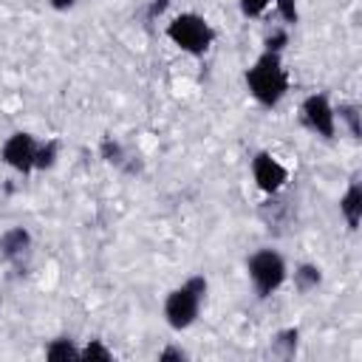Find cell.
<instances>
[{
  "instance_id": "cell-1",
  "label": "cell",
  "mask_w": 362,
  "mask_h": 362,
  "mask_svg": "<svg viewBox=\"0 0 362 362\" xmlns=\"http://www.w3.org/2000/svg\"><path fill=\"white\" fill-rule=\"evenodd\" d=\"M246 85H249L252 96H255L260 105H266V107L277 105V102L283 99V93L288 90V76H286V68H283V62H280V54L263 51L260 59L249 68Z\"/></svg>"
},
{
  "instance_id": "cell-2",
  "label": "cell",
  "mask_w": 362,
  "mask_h": 362,
  "mask_svg": "<svg viewBox=\"0 0 362 362\" xmlns=\"http://www.w3.org/2000/svg\"><path fill=\"white\" fill-rule=\"evenodd\" d=\"M204 291H206V280L201 274H195L181 288H175V291L167 294L164 317H167L170 328L181 331V328H189L195 322L198 308H201V300H204Z\"/></svg>"
},
{
  "instance_id": "cell-3",
  "label": "cell",
  "mask_w": 362,
  "mask_h": 362,
  "mask_svg": "<svg viewBox=\"0 0 362 362\" xmlns=\"http://www.w3.org/2000/svg\"><path fill=\"white\" fill-rule=\"evenodd\" d=\"M167 37L181 48V51H189V54H204L215 34L209 28V23L198 14H178L170 25H167Z\"/></svg>"
},
{
  "instance_id": "cell-4",
  "label": "cell",
  "mask_w": 362,
  "mask_h": 362,
  "mask_svg": "<svg viewBox=\"0 0 362 362\" xmlns=\"http://www.w3.org/2000/svg\"><path fill=\"white\" fill-rule=\"evenodd\" d=\"M249 277L257 288L260 297H269L272 291L280 288V283L286 280V263L277 252L272 249H260L249 257Z\"/></svg>"
},
{
  "instance_id": "cell-5",
  "label": "cell",
  "mask_w": 362,
  "mask_h": 362,
  "mask_svg": "<svg viewBox=\"0 0 362 362\" xmlns=\"http://www.w3.org/2000/svg\"><path fill=\"white\" fill-rule=\"evenodd\" d=\"M334 107L328 105V99L322 96V93H311L305 102H303V119H305V124L314 130V133H320L322 139H334V133H337V127H334Z\"/></svg>"
},
{
  "instance_id": "cell-6",
  "label": "cell",
  "mask_w": 362,
  "mask_h": 362,
  "mask_svg": "<svg viewBox=\"0 0 362 362\" xmlns=\"http://www.w3.org/2000/svg\"><path fill=\"white\" fill-rule=\"evenodd\" d=\"M34 156H37V141L31 133H14L3 144V161L20 173H28L34 167Z\"/></svg>"
},
{
  "instance_id": "cell-7",
  "label": "cell",
  "mask_w": 362,
  "mask_h": 362,
  "mask_svg": "<svg viewBox=\"0 0 362 362\" xmlns=\"http://www.w3.org/2000/svg\"><path fill=\"white\" fill-rule=\"evenodd\" d=\"M252 175H255V181H257V187L263 189V192H277L283 184H286V178H288V173H286V167L274 158V156H269V153H257L255 156V161H252Z\"/></svg>"
},
{
  "instance_id": "cell-8",
  "label": "cell",
  "mask_w": 362,
  "mask_h": 362,
  "mask_svg": "<svg viewBox=\"0 0 362 362\" xmlns=\"http://www.w3.org/2000/svg\"><path fill=\"white\" fill-rule=\"evenodd\" d=\"M0 255L14 269H20V274H23V269L28 263V255H31V235L23 226H14V229L3 232V238H0Z\"/></svg>"
},
{
  "instance_id": "cell-9",
  "label": "cell",
  "mask_w": 362,
  "mask_h": 362,
  "mask_svg": "<svg viewBox=\"0 0 362 362\" xmlns=\"http://www.w3.org/2000/svg\"><path fill=\"white\" fill-rule=\"evenodd\" d=\"M339 209H342V215H345L348 226H351V229H356V226H359V221H362V187H359L356 181H354V184L348 187V192L342 195Z\"/></svg>"
},
{
  "instance_id": "cell-10",
  "label": "cell",
  "mask_w": 362,
  "mask_h": 362,
  "mask_svg": "<svg viewBox=\"0 0 362 362\" xmlns=\"http://www.w3.org/2000/svg\"><path fill=\"white\" fill-rule=\"evenodd\" d=\"M320 280H322V274H320V269L311 266V263H303V266H297V272H294V286H297V291H311V288L320 286Z\"/></svg>"
},
{
  "instance_id": "cell-11",
  "label": "cell",
  "mask_w": 362,
  "mask_h": 362,
  "mask_svg": "<svg viewBox=\"0 0 362 362\" xmlns=\"http://www.w3.org/2000/svg\"><path fill=\"white\" fill-rule=\"evenodd\" d=\"M297 339H300V331H297V328H286V331H280V334L274 337L272 351L280 354V356H286V359H291L294 351H297Z\"/></svg>"
},
{
  "instance_id": "cell-12",
  "label": "cell",
  "mask_w": 362,
  "mask_h": 362,
  "mask_svg": "<svg viewBox=\"0 0 362 362\" xmlns=\"http://www.w3.org/2000/svg\"><path fill=\"white\" fill-rule=\"evenodd\" d=\"M45 356L51 362H62V359H79V348L71 342V339H54L48 348H45Z\"/></svg>"
},
{
  "instance_id": "cell-13",
  "label": "cell",
  "mask_w": 362,
  "mask_h": 362,
  "mask_svg": "<svg viewBox=\"0 0 362 362\" xmlns=\"http://www.w3.org/2000/svg\"><path fill=\"white\" fill-rule=\"evenodd\" d=\"M339 119L348 124L351 136L359 139L362 136V124H359V107L356 105H339Z\"/></svg>"
},
{
  "instance_id": "cell-14",
  "label": "cell",
  "mask_w": 362,
  "mask_h": 362,
  "mask_svg": "<svg viewBox=\"0 0 362 362\" xmlns=\"http://www.w3.org/2000/svg\"><path fill=\"white\" fill-rule=\"evenodd\" d=\"M57 150H59V144H57V141H45L42 147H37V156H34V167H40V170H48V167L57 161Z\"/></svg>"
},
{
  "instance_id": "cell-15",
  "label": "cell",
  "mask_w": 362,
  "mask_h": 362,
  "mask_svg": "<svg viewBox=\"0 0 362 362\" xmlns=\"http://www.w3.org/2000/svg\"><path fill=\"white\" fill-rule=\"evenodd\" d=\"M79 359H99V362H110V359H113V354H110L99 339H90V342L79 351Z\"/></svg>"
},
{
  "instance_id": "cell-16",
  "label": "cell",
  "mask_w": 362,
  "mask_h": 362,
  "mask_svg": "<svg viewBox=\"0 0 362 362\" xmlns=\"http://www.w3.org/2000/svg\"><path fill=\"white\" fill-rule=\"evenodd\" d=\"M102 158L110 161V164H122V161H124V150H122V144L113 141V139H105V141H102Z\"/></svg>"
},
{
  "instance_id": "cell-17",
  "label": "cell",
  "mask_w": 362,
  "mask_h": 362,
  "mask_svg": "<svg viewBox=\"0 0 362 362\" xmlns=\"http://www.w3.org/2000/svg\"><path fill=\"white\" fill-rule=\"evenodd\" d=\"M277 3V14L286 23H297V0H274Z\"/></svg>"
},
{
  "instance_id": "cell-18",
  "label": "cell",
  "mask_w": 362,
  "mask_h": 362,
  "mask_svg": "<svg viewBox=\"0 0 362 362\" xmlns=\"http://www.w3.org/2000/svg\"><path fill=\"white\" fill-rule=\"evenodd\" d=\"M272 0H240V11L246 14V17H257V14H263V8L269 6Z\"/></svg>"
},
{
  "instance_id": "cell-19",
  "label": "cell",
  "mask_w": 362,
  "mask_h": 362,
  "mask_svg": "<svg viewBox=\"0 0 362 362\" xmlns=\"http://www.w3.org/2000/svg\"><path fill=\"white\" fill-rule=\"evenodd\" d=\"M286 31H274L272 37H266V51H274V54H280L283 51V45H286Z\"/></svg>"
},
{
  "instance_id": "cell-20",
  "label": "cell",
  "mask_w": 362,
  "mask_h": 362,
  "mask_svg": "<svg viewBox=\"0 0 362 362\" xmlns=\"http://www.w3.org/2000/svg\"><path fill=\"white\" fill-rule=\"evenodd\" d=\"M173 359H187V354L181 351V348H164L161 354H158V362H173Z\"/></svg>"
},
{
  "instance_id": "cell-21",
  "label": "cell",
  "mask_w": 362,
  "mask_h": 362,
  "mask_svg": "<svg viewBox=\"0 0 362 362\" xmlns=\"http://www.w3.org/2000/svg\"><path fill=\"white\" fill-rule=\"evenodd\" d=\"M167 3H170V0H156V3L150 6V17H156V14H161V11L167 8Z\"/></svg>"
},
{
  "instance_id": "cell-22",
  "label": "cell",
  "mask_w": 362,
  "mask_h": 362,
  "mask_svg": "<svg viewBox=\"0 0 362 362\" xmlns=\"http://www.w3.org/2000/svg\"><path fill=\"white\" fill-rule=\"evenodd\" d=\"M51 6H54L57 11H65V8H71V6H74V0H51Z\"/></svg>"
}]
</instances>
